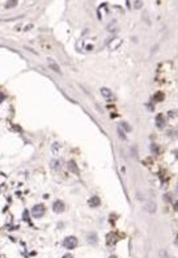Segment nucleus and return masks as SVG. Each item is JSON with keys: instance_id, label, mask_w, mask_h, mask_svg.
Segmentation results:
<instances>
[{"instance_id": "423d86ee", "label": "nucleus", "mask_w": 178, "mask_h": 258, "mask_svg": "<svg viewBox=\"0 0 178 258\" xmlns=\"http://www.w3.org/2000/svg\"><path fill=\"white\" fill-rule=\"evenodd\" d=\"M47 64H49V67H50V70H53L54 72H58V74H60V68H59V66L54 62V59L53 58H47Z\"/></svg>"}, {"instance_id": "dca6fc26", "label": "nucleus", "mask_w": 178, "mask_h": 258, "mask_svg": "<svg viewBox=\"0 0 178 258\" xmlns=\"http://www.w3.org/2000/svg\"><path fill=\"white\" fill-rule=\"evenodd\" d=\"M121 126H122L123 128H125V130H126L127 132H130V131H131V127H130L128 124L126 123V122H121Z\"/></svg>"}, {"instance_id": "cd10ccee", "label": "nucleus", "mask_w": 178, "mask_h": 258, "mask_svg": "<svg viewBox=\"0 0 178 258\" xmlns=\"http://www.w3.org/2000/svg\"><path fill=\"white\" fill-rule=\"evenodd\" d=\"M109 258H117V257H115V256H110V257H109Z\"/></svg>"}, {"instance_id": "393cba45", "label": "nucleus", "mask_w": 178, "mask_h": 258, "mask_svg": "<svg viewBox=\"0 0 178 258\" xmlns=\"http://www.w3.org/2000/svg\"><path fill=\"white\" fill-rule=\"evenodd\" d=\"M63 258H74L71 256V254H66V256H63Z\"/></svg>"}, {"instance_id": "412c9836", "label": "nucleus", "mask_w": 178, "mask_h": 258, "mask_svg": "<svg viewBox=\"0 0 178 258\" xmlns=\"http://www.w3.org/2000/svg\"><path fill=\"white\" fill-rule=\"evenodd\" d=\"M176 116H177L176 110H170V112H169V117H170V118H173V117H176Z\"/></svg>"}, {"instance_id": "bb28decb", "label": "nucleus", "mask_w": 178, "mask_h": 258, "mask_svg": "<svg viewBox=\"0 0 178 258\" xmlns=\"http://www.w3.org/2000/svg\"><path fill=\"white\" fill-rule=\"evenodd\" d=\"M174 155H176V157H177V159H178V149H177L176 152H174Z\"/></svg>"}, {"instance_id": "6e6552de", "label": "nucleus", "mask_w": 178, "mask_h": 258, "mask_svg": "<svg viewBox=\"0 0 178 258\" xmlns=\"http://www.w3.org/2000/svg\"><path fill=\"white\" fill-rule=\"evenodd\" d=\"M67 166H68V170H71L72 173H75V174H79V168H77V165H76V163H75L74 160L68 161Z\"/></svg>"}, {"instance_id": "1a4fd4ad", "label": "nucleus", "mask_w": 178, "mask_h": 258, "mask_svg": "<svg viewBox=\"0 0 178 258\" xmlns=\"http://www.w3.org/2000/svg\"><path fill=\"white\" fill-rule=\"evenodd\" d=\"M86 241H88L90 245H96V244H97V235L94 233V232H92V233H88V236H86Z\"/></svg>"}, {"instance_id": "a878e982", "label": "nucleus", "mask_w": 178, "mask_h": 258, "mask_svg": "<svg viewBox=\"0 0 178 258\" xmlns=\"http://www.w3.org/2000/svg\"><path fill=\"white\" fill-rule=\"evenodd\" d=\"M174 208H176V210L178 211V200H177V202H176V203H174Z\"/></svg>"}, {"instance_id": "f257e3e1", "label": "nucleus", "mask_w": 178, "mask_h": 258, "mask_svg": "<svg viewBox=\"0 0 178 258\" xmlns=\"http://www.w3.org/2000/svg\"><path fill=\"white\" fill-rule=\"evenodd\" d=\"M63 246L66 249H75L76 246H77V238H76L75 236H68V237L64 238Z\"/></svg>"}, {"instance_id": "f03ea898", "label": "nucleus", "mask_w": 178, "mask_h": 258, "mask_svg": "<svg viewBox=\"0 0 178 258\" xmlns=\"http://www.w3.org/2000/svg\"><path fill=\"white\" fill-rule=\"evenodd\" d=\"M32 214H33L34 218H42L43 215H45V206H43V205L34 206L33 210H32Z\"/></svg>"}, {"instance_id": "9d476101", "label": "nucleus", "mask_w": 178, "mask_h": 258, "mask_svg": "<svg viewBox=\"0 0 178 258\" xmlns=\"http://www.w3.org/2000/svg\"><path fill=\"white\" fill-rule=\"evenodd\" d=\"M164 93L162 92H156L155 94H153V97H152V100H153L155 102H161V101H164Z\"/></svg>"}, {"instance_id": "7ed1b4c3", "label": "nucleus", "mask_w": 178, "mask_h": 258, "mask_svg": "<svg viewBox=\"0 0 178 258\" xmlns=\"http://www.w3.org/2000/svg\"><path fill=\"white\" fill-rule=\"evenodd\" d=\"M165 126H166L165 116H162V114H157V117H156V127L160 128V130H162Z\"/></svg>"}, {"instance_id": "20e7f679", "label": "nucleus", "mask_w": 178, "mask_h": 258, "mask_svg": "<svg viewBox=\"0 0 178 258\" xmlns=\"http://www.w3.org/2000/svg\"><path fill=\"white\" fill-rule=\"evenodd\" d=\"M118 240H119L118 235H117V233H114V232H111V233H109V235L106 236V244H107L109 246L115 245V244L118 242Z\"/></svg>"}, {"instance_id": "39448f33", "label": "nucleus", "mask_w": 178, "mask_h": 258, "mask_svg": "<svg viewBox=\"0 0 178 258\" xmlns=\"http://www.w3.org/2000/svg\"><path fill=\"white\" fill-rule=\"evenodd\" d=\"M53 210L55 211L56 214H60V212H63V211L66 210V206H64V203L62 202V200H55L54 205H53Z\"/></svg>"}, {"instance_id": "b1692460", "label": "nucleus", "mask_w": 178, "mask_h": 258, "mask_svg": "<svg viewBox=\"0 0 178 258\" xmlns=\"http://www.w3.org/2000/svg\"><path fill=\"white\" fill-rule=\"evenodd\" d=\"M24 219H25V220H28V211H26V210L24 211Z\"/></svg>"}, {"instance_id": "2eb2a0df", "label": "nucleus", "mask_w": 178, "mask_h": 258, "mask_svg": "<svg viewBox=\"0 0 178 258\" xmlns=\"http://www.w3.org/2000/svg\"><path fill=\"white\" fill-rule=\"evenodd\" d=\"M121 44H122V41H121V39H115V41H114V44H113V45H110V49H113V50H114V49H117V46H118V45H121Z\"/></svg>"}, {"instance_id": "aec40b11", "label": "nucleus", "mask_w": 178, "mask_h": 258, "mask_svg": "<svg viewBox=\"0 0 178 258\" xmlns=\"http://www.w3.org/2000/svg\"><path fill=\"white\" fill-rule=\"evenodd\" d=\"M164 199L166 200V202H172V194H165V196H164Z\"/></svg>"}, {"instance_id": "0eeeda50", "label": "nucleus", "mask_w": 178, "mask_h": 258, "mask_svg": "<svg viewBox=\"0 0 178 258\" xmlns=\"http://www.w3.org/2000/svg\"><path fill=\"white\" fill-rule=\"evenodd\" d=\"M88 205L90 206V207H98L100 205H101V199L98 198L97 195H93L92 198H89V200H88Z\"/></svg>"}, {"instance_id": "ddd939ff", "label": "nucleus", "mask_w": 178, "mask_h": 258, "mask_svg": "<svg viewBox=\"0 0 178 258\" xmlns=\"http://www.w3.org/2000/svg\"><path fill=\"white\" fill-rule=\"evenodd\" d=\"M17 5V2L16 0H11V2H5V4H4V7L5 8H13V7H16Z\"/></svg>"}, {"instance_id": "a211bd4d", "label": "nucleus", "mask_w": 178, "mask_h": 258, "mask_svg": "<svg viewBox=\"0 0 178 258\" xmlns=\"http://www.w3.org/2000/svg\"><path fill=\"white\" fill-rule=\"evenodd\" d=\"M53 168H54V169H59V168H60V163H59V161L54 160L53 161Z\"/></svg>"}, {"instance_id": "9b49d317", "label": "nucleus", "mask_w": 178, "mask_h": 258, "mask_svg": "<svg viewBox=\"0 0 178 258\" xmlns=\"http://www.w3.org/2000/svg\"><path fill=\"white\" fill-rule=\"evenodd\" d=\"M101 94L104 96V97H110L111 96V91L107 88H101Z\"/></svg>"}, {"instance_id": "4be33fe9", "label": "nucleus", "mask_w": 178, "mask_h": 258, "mask_svg": "<svg viewBox=\"0 0 178 258\" xmlns=\"http://www.w3.org/2000/svg\"><path fill=\"white\" fill-rule=\"evenodd\" d=\"M134 4H135V8H140V7L143 5V3H141V2H135Z\"/></svg>"}, {"instance_id": "6ab92c4d", "label": "nucleus", "mask_w": 178, "mask_h": 258, "mask_svg": "<svg viewBox=\"0 0 178 258\" xmlns=\"http://www.w3.org/2000/svg\"><path fill=\"white\" fill-rule=\"evenodd\" d=\"M118 135H119V138H122L123 140H126V135H125V132H123L121 128H118Z\"/></svg>"}, {"instance_id": "f3484780", "label": "nucleus", "mask_w": 178, "mask_h": 258, "mask_svg": "<svg viewBox=\"0 0 178 258\" xmlns=\"http://www.w3.org/2000/svg\"><path fill=\"white\" fill-rule=\"evenodd\" d=\"M151 151L155 152V153H158V147L156 146L155 143H152V144H151Z\"/></svg>"}, {"instance_id": "4468645a", "label": "nucleus", "mask_w": 178, "mask_h": 258, "mask_svg": "<svg viewBox=\"0 0 178 258\" xmlns=\"http://www.w3.org/2000/svg\"><path fill=\"white\" fill-rule=\"evenodd\" d=\"M147 206H148L147 210L149 211V212H155V211H156V203H148Z\"/></svg>"}, {"instance_id": "f8f14e48", "label": "nucleus", "mask_w": 178, "mask_h": 258, "mask_svg": "<svg viewBox=\"0 0 178 258\" xmlns=\"http://www.w3.org/2000/svg\"><path fill=\"white\" fill-rule=\"evenodd\" d=\"M168 136L172 138V139H177L178 138V131L177 130H173V128H172V130L168 131Z\"/></svg>"}, {"instance_id": "5701e85b", "label": "nucleus", "mask_w": 178, "mask_h": 258, "mask_svg": "<svg viewBox=\"0 0 178 258\" xmlns=\"http://www.w3.org/2000/svg\"><path fill=\"white\" fill-rule=\"evenodd\" d=\"M4 98H5V96L3 94L2 92H0V102H2V101H4Z\"/></svg>"}]
</instances>
